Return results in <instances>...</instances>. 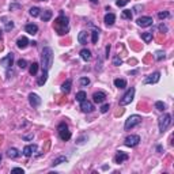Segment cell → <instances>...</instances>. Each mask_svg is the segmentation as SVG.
<instances>
[{"mask_svg": "<svg viewBox=\"0 0 174 174\" xmlns=\"http://www.w3.org/2000/svg\"><path fill=\"white\" fill-rule=\"evenodd\" d=\"M142 122V117L139 114H133V116H129L127 120H125V124H124V128L125 131H129V129L135 128L136 125H139Z\"/></svg>", "mask_w": 174, "mask_h": 174, "instance_id": "obj_3", "label": "cell"}, {"mask_svg": "<svg viewBox=\"0 0 174 174\" xmlns=\"http://www.w3.org/2000/svg\"><path fill=\"white\" fill-rule=\"evenodd\" d=\"M36 151H37V146H36V144H30V146H26L25 148H23V155L29 158V156H32L33 154L36 153Z\"/></svg>", "mask_w": 174, "mask_h": 174, "instance_id": "obj_15", "label": "cell"}, {"mask_svg": "<svg viewBox=\"0 0 174 174\" xmlns=\"http://www.w3.org/2000/svg\"><path fill=\"white\" fill-rule=\"evenodd\" d=\"M67 156H57L56 159H53V162H52V166H59V165H61V163H65L67 162Z\"/></svg>", "mask_w": 174, "mask_h": 174, "instance_id": "obj_22", "label": "cell"}, {"mask_svg": "<svg viewBox=\"0 0 174 174\" xmlns=\"http://www.w3.org/2000/svg\"><path fill=\"white\" fill-rule=\"evenodd\" d=\"M139 143H140V137L137 135H131L128 137H125L124 140V144L127 147H136Z\"/></svg>", "mask_w": 174, "mask_h": 174, "instance_id": "obj_7", "label": "cell"}, {"mask_svg": "<svg viewBox=\"0 0 174 174\" xmlns=\"http://www.w3.org/2000/svg\"><path fill=\"white\" fill-rule=\"evenodd\" d=\"M156 150H158L159 153H162V147H160V146H158V147H156Z\"/></svg>", "mask_w": 174, "mask_h": 174, "instance_id": "obj_47", "label": "cell"}, {"mask_svg": "<svg viewBox=\"0 0 174 174\" xmlns=\"http://www.w3.org/2000/svg\"><path fill=\"white\" fill-rule=\"evenodd\" d=\"M29 102H30V105H32L33 107H37L41 105V98H39V95L32 92V94L29 95Z\"/></svg>", "mask_w": 174, "mask_h": 174, "instance_id": "obj_12", "label": "cell"}, {"mask_svg": "<svg viewBox=\"0 0 174 174\" xmlns=\"http://www.w3.org/2000/svg\"><path fill=\"white\" fill-rule=\"evenodd\" d=\"M14 63V53H8L6 57H3L1 60H0V64L3 65L4 68H10Z\"/></svg>", "mask_w": 174, "mask_h": 174, "instance_id": "obj_11", "label": "cell"}, {"mask_svg": "<svg viewBox=\"0 0 174 174\" xmlns=\"http://www.w3.org/2000/svg\"><path fill=\"white\" fill-rule=\"evenodd\" d=\"M133 97H135V89L131 87V89H128V91L125 92L124 95H122V98L120 100V105L121 106H125V105L131 103L132 101H133Z\"/></svg>", "mask_w": 174, "mask_h": 174, "instance_id": "obj_6", "label": "cell"}, {"mask_svg": "<svg viewBox=\"0 0 174 174\" xmlns=\"http://www.w3.org/2000/svg\"><path fill=\"white\" fill-rule=\"evenodd\" d=\"M128 154L124 153V151H118L117 154H116V156H114V162L116 163H122V162H125V160H128Z\"/></svg>", "mask_w": 174, "mask_h": 174, "instance_id": "obj_13", "label": "cell"}, {"mask_svg": "<svg viewBox=\"0 0 174 174\" xmlns=\"http://www.w3.org/2000/svg\"><path fill=\"white\" fill-rule=\"evenodd\" d=\"M136 23H137V26H140V27H148V26H151L154 23V21L151 16H140V18L136 21Z\"/></svg>", "mask_w": 174, "mask_h": 174, "instance_id": "obj_8", "label": "cell"}, {"mask_svg": "<svg viewBox=\"0 0 174 174\" xmlns=\"http://www.w3.org/2000/svg\"><path fill=\"white\" fill-rule=\"evenodd\" d=\"M155 109L159 110V112H165V109H166V105H165L162 101H158V102H155Z\"/></svg>", "mask_w": 174, "mask_h": 174, "instance_id": "obj_29", "label": "cell"}, {"mask_svg": "<svg viewBox=\"0 0 174 174\" xmlns=\"http://www.w3.org/2000/svg\"><path fill=\"white\" fill-rule=\"evenodd\" d=\"M90 1H91V3H94V4L98 3V0H90Z\"/></svg>", "mask_w": 174, "mask_h": 174, "instance_id": "obj_48", "label": "cell"}, {"mask_svg": "<svg viewBox=\"0 0 174 174\" xmlns=\"http://www.w3.org/2000/svg\"><path fill=\"white\" fill-rule=\"evenodd\" d=\"M29 44H30V42H29V39L26 38V37H21V38L16 41V46H18L19 49H25Z\"/></svg>", "mask_w": 174, "mask_h": 174, "instance_id": "obj_19", "label": "cell"}, {"mask_svg": "<svg viewBox=\"0 0 174 174\" xmlns=\"http://www.w3.org/2000/svg\"><path fill=\"white\" fill-rule=\"evenodd\" d=\"M122 64V61H121V59L118 56H114L113 59V65H116V67H118V65Z\"/></svg>", "mask_w": 174, "mask_h": 174, "instance_id": "obj_39", "label": "cell"}, {"mask_svg": "<svg viewBox=\"0 0 174 174\" xmlns=\"http://www.w3.org/2000/svg\"><path fill=\"white\" fill-rule=\"evenodd\" d=\"M109 53H110V45L106 46V57H109Z\"/></svg>", "mask_w": 174, "mask_h": 174, "instance_id": "obj_45", "label": "cell"}, {"mask_svg": "<svg viewBox=\"0 0 174 174\" xmlns=\"http://www.w3.org/2000/svg\"><path fill=\"white\" fill-rule=\"evenodd\" d=\"M4 23H6V30H7V32H10L11 29H14V22H11V21H7V22H4Z\"/></svg>", "mask_w": 174, "mask_h": 174, "instance_id": "obj_38", "label": "cell"}, {"mask_svg": "<svg viewBox=\"0 0 174 174\" xmlns=\"http://www.w3.org/2000/svg\"><path fill=\"white\" fill-rule=\"evenodd\" d=\"M80 57H82L84 61H89L91 59V52L89 49H82L80 50Z\"/></svg>", "mask_w": 174, "mask_h": 174, "instance_id": "obj_24", "label": "cell"}, {"mask_svg": "<svg viewBox=\"0 0 174 174\" xmlns=\"http://www.w3.org/2000/svg\"><path fill=\"white\" fill-rule=\"evenodd\" d=\"M52 64H53V50H52V48L46 46L42 49V53H41V67L45 71H49Z\"/></svg>", "mask_w": 174, "mask_h": 174, "instance_id": "obj_1", "label": "cell"}, {"mask_svg": "<svg viewBox=\"0 0 174 174\" xmlns=\"http://www.w3.org/2000/svg\"><path fill=\"white\" fill-rule=\"evenodd\" d=\"M52 11H49V10H46V11H44L42 14H41V19H42V22H48V21H50V18H52Z\"/></svg>", "mask_w": 174, "mask_h": 174, "instance_id": "obj_26", "label": "cell"}, {"mask_svg": "<svg viewBox=\"0 0 174 174\" xmlns=\"http://www.w3.org/2000/svg\"><path fill=\"white\" fill-rule=\"evenodd\" d=\"M80 109L83 113H91V112H94V105H92V102L84 100L80 102Z\"/></svg>", "mask_w": 174, "mask_h": 174, "instance_id": "obj_10", "label": "cell"}, {"mask_svg": "<svg viewBox=\"0 0 174 174\" xmlns=\"http://www.w3.org/2000/svg\"><path fill=\"white\" fill-rule=\"evenodd\" d=\"M159 79H160L159 72H154V74L148 75V76L144 79V84H155V83L159 82Z\"/></svg>", "mask_w": 174, "mask_h": 174, "instance_id": "obj_9", "label": "cell"}, {"mask_svg": "<svg viewBox=\"0 0 174 174\" xmlns=\"http://www.w3.org/2000/svg\"><path fill=\"white\" fill-rule=\"evenodd\" d=\"M0 162H1V155H0Z\"/></svg>", "mask_w": 174, "mask_h": 174, "instance_id": "obj_49", "label": "cell"}, {"mask_svg": "<svg viewBox=\"0 0 174 174\" xmlns=\"http://www.w3.org/2000/svg\"><path fill=\"white\" fill-rule=\"evenodd\" d=\"M128 3H129V0H117V1H116V4H117L118 7H124V6H127Z\"/></svg>", "mask_w": 174, "mask_h": 174, "instance_id": "obj_40", "label": "cell"}, {"mask_svg": "<svg viewBox=\"0 0 174 174\" xmlns=\"http://www.w3.org/2000/svg\"><path fill=\"white\" fill-rule=\"evenodd\" d=\"M114 86L117 89H125L127 87V80L125 79H114Z\"/></svg>", "mask_w": 174, "mask_h": 174, "instance_id": "obj_23", "label": "cell"}, {"mask_svg": "<svg viewBox=\"0 0 174 174\" xmlns=\"http://www.w3.org/2000/svg\"><path fill=\"white\" fill-rule=\"evenodd\" d=\"M38 67H39L38 63H33V64L30 65V69H29L30 75H36V74H37V71H38Z\"/></svg>", "mask_w": 174, "mask_h": 174, "instance_id": "obj_28", "label": "cell"}, {"mask_svg": "<svg viewBox=\"0 0 174 174\" xmlns=\"http://www.w3.org/2000/svg\"><path fill=\"white\" fill-rule=\"evenodd\" d=\"M0 37H1V30H0Z\"/></svg>", "mask_w": 174, "mask_h": 174, "instance_id": "obj_50", "label": "cell"}, {"mask_svg": "<svg viewBox=\"0 0 174 174\" xmlns=\"http://www.w3.org/2000/svg\"><path fill=\"white\" fill-rule=\"evenodd\" d=\"M14 8H21V6H16V4H15V6H11V10H14Z\"/></svg>", "mask_w": 174, "mask_h": 174, "instance_id": "obj_46", "label": "cell"}, {"mask_svg": "<svg viewBox=\"0 0 174 174\" xmlns=\"http://www.w3.org/2000/svg\"><path fill=\"white\" fill-rule=\"evenodd\" d=\"M68 22H69V19H68L65 15H63V14H61L60 16L56 19L54 29H56V32H57V34H59V36H64L65 33H68V30H69Z\"/></svg>", "mask_w": 174, "mask_h": 174, "instance_id": "obj_2", "label": "cell"}, {"mask_svg": "<svg viewBox=\"0 0 174 174\" xmlns=\"http://www.w3.org/2000/svg\"><path fill=\"white\" fill-rule=\"evenodd\" d=\"M19 155H21V154H19V151L16 148H8L7 156H10V158H12V159H15V158H18Z\"/></svg>", "mask_w": 174, "mask_h": 174, "instance_id": "obj_25", "label": "cell"}, {"mask_svg": "<svg viewBox=\"0 0 174 174\" xmlns=\"http://www.w3.org/2000/svg\"><path fill=\"white\" fill-rule=\"evenodd\" d=\"M18 67L21 68V69H25V68L27 67V61H26L25 59H19L18 60Z\"/></svg>", "mask_w": 174, "mask_h": 174, "instance_id": "obj_33", "label": "cell"}, {"mask_svg": "<svg viewBox=\"0 0 174 174\" xmlns=\"http://www.w3.org/2000/svg\"><path fill=\"white\" fill-rule=\"evenodd\" d=\"M109 109H110V105L109 103H105V105H102V107H101V113H106Z\"/></svg>", "mask_w": 174, "mask_h": 174, "instance_id": "obj_41", "label": "cell"}, {"mask_svg": "<svg viewBox=\"0 0 174 174\" xmlns=\"http://www.w3.org/2000/svg\"><path fill=\"white\" fill-rule=\"evenodd\" d=\"M46 80H48V71L42 69V74H41V76L38 78L37 83H38V86H44L46 83Z\"/></svg>", "mask_w": 174, "mask_h": 174, "instance_id": "obj_20", "label": "cell"}, {"mask_svg": "<svg viewBox=\"0 0 174 174\" xmlns=\"http://www.w3.org/2000/svg\"><path fill=\"white\" fill-rule=\"evenodd\" d=\"M30 15L34 16V18L38 16V15H39V8L38 7H32V8H30Z\"/></svg>", "mask_w": 174, "mask_h": 174, "instance_id": "obj_34", "label": "cell"}, {"mask_svg": "<svg viewBox=\"0 0 174 174\" xmlns=\"http://www.w3.org/2000/svg\"><path fill=\"white\" fill-rule=\"evenodd\" d=\"M166 57V54H165V52H160V50H158L155 53V59L156 60H162V59H165Z\"/></svg>", "mask_w": 174, "mask_h": 174, "instance_id": "obj_36", "label": "cell"}, {"mask_svg": "<svg viewBox=\"0 0 174 174\" xmlns=\"http://www.w3.org/2000/svg\"><path fill=\"white\" fill-rule=\"evenodd\" d=\"M105 100H106V94L103 91H97L92 94V101L95 103H102Z\"/></svg>", "mask_w": 174, "mask_h": 174, "instance_id": "obj_14", "label": "cell"}, {"mask_svg": "<svg viewBox=\"0 0 174 174\" xmlns=\"http://www.w3.org/2000/svg\"><path fill=\"white\" fill-rule=\"evenodd\" d=\"M33 137H34V133H30V135H25V136H23V140H26V142H27V140H32Z\"/></svg>", "mask_w": 174, "mask_h": 174, "instance_id": "obj_43", "label": "cell"}, {"mask_svg": "<svg viewBox=\"0 0 174 174\" xmlns=\"http://www.w3.org/2000/svg\"><path fill=\"white\" fill-rule=\"evenodd\" d=\"M87 38H89V33L86 32V30H83V32H80L78 34V41L80 45H86L87 44Z\"/></svg>", "mask_w": 174, "mask_h": 174, "instance_id": "obj_16", "label": "cell"}, {"mask_svg": "<svg viewBox=\"0 0 174 174\" xmlns=\"http://www.w3.org/2000/svg\"><path fill=\"white\" fill-rule=\"evenodd\" d=\"M116 22V15L114 14H106L105 15V23H106L107 26H112Z\"/></svg>", "mask_w": 174, "mask_h": 174, "instance_id": "obj_21", "label": "cell"}, {"mask_svg": "<svg viewBox=\"0 0 174 174\" xmlns=\"http://www.w3.org/2000/svg\"><path fill=\"white\" fill-rule=\"evenodd\" d=\"M169 16H170V14H169L167 11H162V12H159V14H158V18H159L160 21H162V19L169 18Z\"/></svg>", "mask_w": 174, "mask_h": 174, "instance_id": "obj_35", "label": "cell"}, {"mask_svg": "<svg viewBox=\"0 0 174 174\" xmlns=\"http://www.w3.org/2000/svg\"><path fill=\"white\" fill-rule=\"evenodd\" d=\"M59 136H60L61 140H64V142H67V140H69L71 139V131L68 129V125L65 124V122H60L59 124Z\"/></svg>", "mask_w": 174, "mask_h": 174, "instance_id": "obj_5", "label": "cell"}, {"mask_svg": "<svg viewBox=\"0 0 174 174\" xmlns=\"http://www.w3.org/2000/svg\"><path fill=\"white\" fill-rule=\"evenodd\" d=\"M25 30H26V33H29V34L34 36V34H37V33H38V26L34 25V23H30V25H26L25 26Z\"/></svg>", "mask_w": 174, "mask_h": 174, "instance_id": "obj_17", "label": "cell"}, {"mask_svg": "<svg viewBox=\"0 0 174 174\" xmlns=\"http://www.w3.org/2000/svg\"><path fill=\"white\" fill-rule=\"evenodd\" d=\"M171 124V116L169 113H165L162 117L159 118V121H158V125H159V132L160 133H163L165 131H166L169 127H170Z\"/></svg>", "mask_w": 174, "mask_h": 174, "instance_id": "obj_4", "label": "cell"}, {"mask_svg": "<svg viewBox=\"0 0 174 174\" xmlns=\"http://www.w3.org/2000/svg\"><path fill=\"white\" fill-rule=\"evenodd\" d=\"M142 37H143V39H144V41H146V42L148 44L150 41L153 39V33H143Z\"/></svg>", "mask_w": 174, "mask_h": 174, "instance_id": "obj_31", "label": "cell"}, {"mask_svg": "<svg viewBox=\"0 0 174 174\" xmlns=\"http://www.w3.org/2000/svg\"><path fill=\"white\" fill-rule=\"evenodd\" d=\"M86 97H87V94H86L84 91H79V92H76V101L78 102H82V101H84L86 100Z\"/></svg>", "mask_w": 174, "mask_h": 174, "instance_id": "obj_27", "label": "cell"}, {"mask_svg": "<svg viewBox=\"0 0 174 174\" xmlns=\"http://www.w3.org/2000/svg\"><path fill=\"white\" fill-rule=\"evenodd\" d=\"M11 171H12V173H22V174L25 173V170H23L22 167H14V169H12Z\"/></svg>", "mask_w": 174, "mask_h": 174, "instance_id": "obj_42", "label": "cell"}, {"mask_svg": "<svg viewBox=\"0 0 174 174\" xmlns=\"http://www.w3.org/2000/svg\"><path fill=\"white\" fill-rule=\"evenodd\" d=\"M98 37H100V32H98V30H94V32L91 33V41H92V44H97V41H98Z\"/></svg>", "mask_w": 174, "mask_h": 174, "instance_id": "obj_30", "label": "cell"}, {"mask_svg": "<svg viewBox=\"0 0 174 174\" xmlns=\"http://www.w3.org/2000/svg\"><path fill=\"white\" fill-rule=\"evenodd\" d=\"M79 83H80V86H89L90 84V79L89 78H80Z\"/></svg>", "mask_w": 174, "mask_h": 174, "instance_id": "obj_37", "label": "cell"}, {"mask_svg": "<svg viewBox=\"0 0 174 174\" xmlns=\"http://www.w3.org/2000/svg\"><path fill=\"white\" fill-rule=\"evenodd\" d=\"M121 16H122L124 19H132V11L131 10H124Z\"/></svg>", "mask_w": 174, "mask_h": 174, "instance_id": "obj_32", "label": "cell"}, {"mask_svg": "<svg viewBox=\"0 0 174 174\" xmlns=\"http://www.w3.org/2000/svg\"><path fill=\"white\" fill-rule=\"evenodd\" d=\"M42 1H44V0H42Z\"/></svg>", "mask_w": 174, "mask_h": 174, "instance_id": "obj_51", "label": "cell"}, {"mask_svg": "<svg viewBox=\"0 0 174 174\" xmlns=\"http://www.w3.org/2000/svg\"><path fill=\"white\" fill-rule=\"evenodd\" d=\"M71 86H72V80L71 79H67V80L61 84V91L65 92V94H68V92L71 91Z\"/></svg>", "mask_w": 174, "mask_h": 174, "instance_id": "obj_18", "label": "cell"}, {"mask_svg": "<svg viewBox=\"0 0 174 174\" xmlns=\"http://www.w3.org/2000/svg\"><path fill=\"white\" fill-rule=\"evenodd\" d=\"M159 32H162V33H163V32H167V27L163 25V23H162V25H159Z\"/></svg>", "mask_w": 174, "mask_h": 174, "instance_id": "obj_44", "label": "cell"}]
</instances>
